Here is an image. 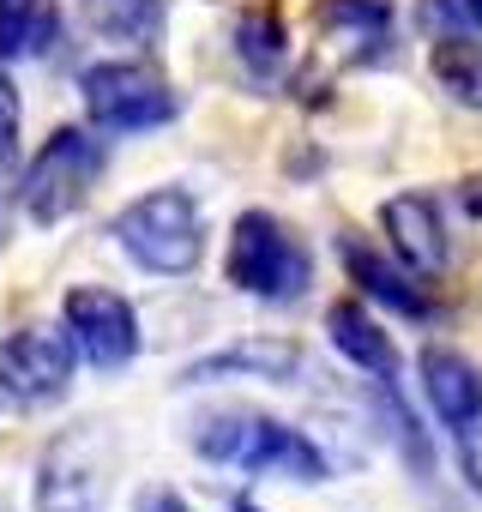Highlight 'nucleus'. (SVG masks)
Returning a JSON list of instances; mask_svg holds the SVG:
<instances>
[{
    "label": "nucleus",
    "mask_w": 482,
    "mask_h": 512,
    "mask_svg": "<svg viewBox=\"0 0 482 512\" xmlns=\"http://www.w3.org/2000/svg\"><path fill=\"white\" fill-rule=\"evenodd\" d=\"M229 43H235V61H241V73L248 79H278L284 67H290V31H284V19L272 13V7H254V13H241L235 19V31H229Z\"/></svg>",
    "instance_id": "obj_16"
},
{
    "label": "nucleus",
    "mask_w": 482,
    "mask_h": 512,
    "mask_svg": "<svg viewBox=\"0 0 482 512\" xmlns=\"http://www.w3.org/2000/svg\"><path fill=\"white\" fill-rule=\"evenodd\" d=\"M416 19L434 37H476L482 31V0H422Z\"/></svg>",
    "instance_id": "obj_20"
},
{
    "label": "nucleus",
    "mask_w": 482,
    "mask_h": 512,
    "mask_svg": "<svg viewBox=\"0 0 482 512\" xmlns=\"http://www.w3.org/2000/svg\"><path fill=\"white\" fill-rule=\"evenodd\" d=\"M374 398H380V416H386V434H392V446H404V458H410V470L416 476H434V446H428V434L416 428V416H410V404L392 392V380H380L374 386Z\"/></svg>",
    "instance_id": "obj_19"
},
{
    "label": "nucleus",
    "mask_w": 482,
    "mask_h": 512,
    "mask_svg": "<svg viewBox=\"0 0 482 512\" xmlns=\"http://www.w3.org/2000/svg\"><path fill=\"white\" fill-rule=\"evenodd\" d=\"M326 338H332V350H338L350 368H362V374H374V380H392V374H398V350H392V338L368 320V308L332 302V308H326Z\"/></svg>",
    "instance_id": "obj_13"
},
{
    "label": "nucleus",
    "mask_w": 482,
    "mask_h": 512,
    "mask_svg": "<svg viewBox=\"0 0 482 512\" xmlns=\"http://www.w3.org/2000/svg\"><path fill=\"white\" fill-rule=\"evenodd\" d=\"M302 374V350L290 338H241V344H223L211 356H199L181 386H217V380H266V386H284Z\"/></svg>",
    "instance_id": "obj_10"
},
{
    "label": "nucleus",
    "mask_w": 482,
    "mask_h": 512,
    "mask_svg": "<svg viewBox=\"0 0 482 512\" xmlns=\"http://www.w3.org/2000/svg\"><path fill=\"white\" fill-rule=\"evenodd\" d=\"M67 332H73L79 356L103 374H115L139 356V314L121 290H103V284L67 290Z\"/></svg>",
    "instance_id": "obj_8"
},
{
    "label": "nucleus",
    "mask_w": 482,
    "mask_h": 512,
    "mask_svg": "<svg viewBox=\"0 0 482 512\" xmlns=\"http://www.w3.org/2000/svg\"><path fill=\"white\" fill-rule=\"evenodd\" d=\"M109 169V145L91 133V127H55L43 139V151L25 163V181H19V205L31 223H67L73 211H85L91 187L103 181Z\"/></svg>",
    "instance_id": "obj_4"
},
{
    "label": "nucleus",
    "mask_w": 482,
    "mask_h": 512,
    "mask_svg": "<svg viewBox=\"0 0 482 512\" xmlns=\"http://www.w3.org/2000/svg\"><path fill=\"white\" fill-rule=\"evenodd\" d=\"M380 223H386V241L392 253L416 272V278H434L446 266V229H440V205L428 193H398L380 205Z\"/></svg>",
    "instance_id": "obj_11"
},
{
    "label": "nucleus",
    "mask_w": 482,
    "mask_h": 512,
    "mask_svg": "<svg viewBox=\"0 0 482 512\" xmlns=\"http://www.w3.org/2000/svg\"><path fill=\"white\" fill-rule=\"evenodd\" d=\"M314 31L326 43H338L344 55H374L392 37V7L386 0H320Z\"/></svg>",
    "instance_id": "obj_15"
},
{
    "label": "nucleus",
    "mask_w": 482,
    "mask_h": 512,
    "mask_svg": "<svg viewBox=\"0 0 482 512\" xmlns=\"http://www.w3.org/2000/svg\"><path fill=\"white\" fill-rule=\"evenodd\" d=\"M73 332L61 326H25L0 344V392L19 398V404H49L73 386Z\"/></svg>",
    "instance_id": "obj_7"
},
{
    "label": "nucleus",
    "mask_w": 482,
    "mask_h": 512,
    "mask_svg": "<svg viewBox=\"0 0 482 512\" xmlns=\"http://www.w3.org/2000/svg\"><path fill=\"white\" fill-rule=\"evenodd\" d=\"M85 19L97 37L127 43V49H151L163 37V0H85Z\"/></svg>",
    "instance_id": "obj_18"
},
{
    "label": "nucleus",
    "mask_w": 482,
    "mask_h": 512,
    "mask_svg": "<svg viewBox=\"0 0 482 512\" xmlns=\"http://www.w3.org/2000/svg\"><path fill=\"white\" fill-rule=\"evenodd\" d=\"M422 398L440 416V428L464 446V464L476 470V434H482V368L458 350L428 344L422 350Z\"/></svg>",
    "instance_id": "obj_9"
},
{
    "label": "nucleus",
    "mask_w": 482,
    "mask_h": 512,
    "mask_svg": "<svg viewBox=\"0 0 482 512\" xmlns=\"http://www.w3.org/2000/svg\"><path fill=\"white\" fill-rule=\"evenodd\" d=\"M13 139H19V91H13L7 73H0V157L13 151Z\"/></svg>",
    "instance_id": "obj_21"
},
{
    "label": "nucleus",
    "mask_w": 482,
    "mask_h": 512,
    "mask_svg": "<svg viewBox=\"0 0 482 512\" xmlns=\"http://www.w3.org/2000/svg\"><path fill=\"white\" fill-rule=\"evenodd\" d=\"M133 512H193L175 488H139V500H133Z\"/></svg>",
    "instance_id": "obj_22"
},
{
    "label": "nucleus",
    "mask_w": 482,
    "mask_h": 512,
    "mask_svg": "<svg viewBox=\"0 0 482 512\" xmlns=\"http://www.w3.org/2000/svg\"><path fill=\"white\" fill-rule=\"evenodd\" d=\"M115 247L151 278H187L205 253V223L187 187H151L115 211Z\"/></svg>",
    "instance_id": "obj_2"
},
{
    "label": "nucleus",
    "mask_w": 482,
    "mask_h": 512,
    "mask_svg": "<svg viewBox=\"0 0 482 512\" xmlns=\"http://www.w3.org/2000/svg\"><path fill=\"white\" fill-rule=\"evenodd\" d=\"M428 73L440 79V91L452 103H464V109L482 115V31L476 37H434Z\"/></svg>",
    "instance_id": "obj_17"
},
{
    "label": "nucleus",
    "mask_w": 482,
    "mask_h": 512,
    "mask_svg": "<svg viewBox=\"0 0 482 512\" xmlns=\"http://www.w3.org/2000/svg\"><path fill=\"white\" fill-rule=\"evenodd\" d=\"M338 260L350 272V284H362V296H374L380 308H398L404 320H422L428 314V296L416 290V278L404 272V260L392 266L380 247H368L362 235H338Z\"/></svg>",
    "instance_id": "obj_12"
},
{
    "label": "nucleus",
    "mask_w": 482,
    "mask_h": 512,
    "mask_svg": "<svg viewBox=\"0 0 482 512\" xmlns=\"http://www.w3.org/2000/svg\"><path fill=\"white\" fill-rule=\"evenodd\" d=\"M223 272L241 296H254V302H302L308 296V278H314V260H308V247L302 235L272 217V211H241L235 229H229V253H223Z\"/></svg>",
    "instance_id": "obj_3"
},
{
    "label": "nucleus",
    "mask_w": 482,
    "mask_h": 512,
    "mask_svg": "<svg viewBox=\"0 0 482 512\" xmlns=\"http://www.w3.org/2000/svg\"><path fill=\"white\" fill-rule=\"evenodd\" d=\"M193 452L205 464H229V470H248V476H290V482H326V452L278 422V416H254V410H217L199 422Z\"/></svg>",
    "instance_id": "obj_1"
},
{
    "label": "nucleus",
    "mask_w": 482,
    "mask_h": 512,
    "mask_svg": "<svg viewBox=\"0 0 482 512\" xmlns=\"http://www.w3.org/2000/svg\"><path fill=\"white\" fill-rule=\"evenodd\" d=\"M79 97L97 133H151L169 127L181 97L169 91V79L145 61H97L79 73Z\"/></svg>",
    "instance_id": "obj_5"
},
{
    "label": "nucleus",
    "mask_w": 482,
    "mask_h": 512,
    "mask_svg": "<svg viewBox=\"0 0 482 512\" xmlns=\"http://www.w3.org/2000/svg\"><path fill=\"white\" fill-rule=\"evenodd\" d=\"M235 512H260V506H254V500H235Z\"/></svg>",
    "instance_id": "obj_23"
},
{
    "label": "nucleus",
    "mask_w": 482,
    "mask_h": 512,
    "mask_svg": "<svg viewBox=\"0 0 482 512\" xmlns=\"http://www.w3.org/2000/svg\"><path fill=\"white\" fill-rule=\"evenodd\" d=\"M103 506H109V452L91 428H73L37 464V512H103Z\"/></svg>",
    "instance_id": "obj_6"
},
{
    "label": "nucleus",
    "mask_w": 482,
    "mask_h": 512,
    "mask_svg": "<svg viewBox=\"0 0 482 512\" xmlns=\"http://www.w3.org/2000/svg\"><path fill=\"white\" fill-rule=\"evenodd\" d=\"M61 43V0H0V61H43Z\"/></svg>",
    "instance_id": "obj_14"
}]
</instances>
